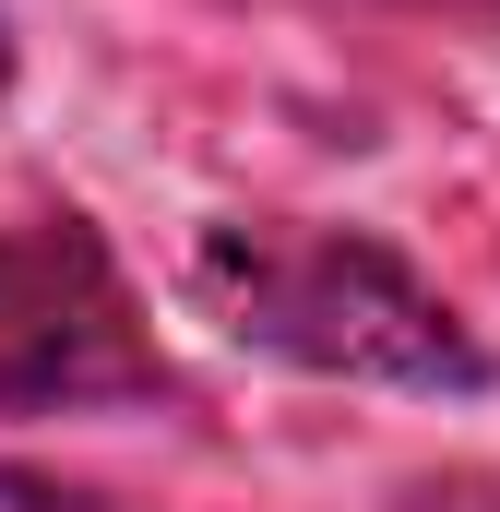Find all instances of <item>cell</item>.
<instances>
[{"mask_svg":"<svg viewBox=\"0 0 500 512\" xmlns=\"http://www.w3.org/2000/svg\"><path fill=\"white\" fill-rule=\"evenodd\" d=\"M179 286L227 346L274 358V370H310V382H381V393H489L500 382L489 334L370 227L215 215L179 262Z\"/></svg>","mask_w":500,"mask_h":512,"instance_id":"6da1fadb","label":"cell"},{"mask_svg":"<svg viewBox=\"0 0 500 512\" xmlns=\"http://www.w3.org/2000/svg\"><path fill=\"white\" fill-rule=\"evenodd\" d=\"M96 405H191L155 310L131 298L96 215L48 203L0 227V417H96Z\"/></svg>","mask_w":500,"mask_h":512,"instance_id":"7a4b0ae2","label":"cell"},{"mask_svg":"<svg viewBox=\"0 0 500 512\" xmlns=\"http://www.w3.org/2000/svg\"><path fill=\"white\" fill-rule=\"evenodd\" d=\"M381 512H500V477H477V465H441V477H393V489H381Z\"/></svg>","mask_w":500,"mask_h":512,"instance_id":"3957f363","label":"cell"},{"mask_svg":"<svg viewBox=\"0 0 500 512\" xmlns=\"http://www.w3.org/2000/svg\"><path fill=\"white\" fill-rule=\"evenodd\" d=\"M0 512H131V501L72 489V477H36V465H0Z\"/></svg>","mask_w":500,"mask_h":512,"instance_id":"277c9868","label":"cell"},{"mask_svg":"<svg viewBox=\"0 0 500 512\" xmlns=\"http://www.w3.org/2000/svg\"><path fill=\"white\" fill-rule=\"evenodd\" d=\"M358 12H417V24H453V36H500V0H358Z\"/></svg>","mask_w":500,"mask_h":512,"instance_id":"5b68a950","label":"cell"},{"mask_svg":"<svg viewBox=\"0 0 500 512\" xmlns=\"http://www.w3.org/2000/svg\"><path fill=\"white\" fill-rule=\"evenodd\" d=\"M0 84H12V24H0Z\"/></svg>","mask_w":500,"mask_h":512,"instance_id":"8992f818","label":"cell"}]
</instances>
